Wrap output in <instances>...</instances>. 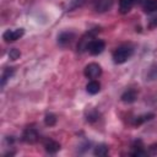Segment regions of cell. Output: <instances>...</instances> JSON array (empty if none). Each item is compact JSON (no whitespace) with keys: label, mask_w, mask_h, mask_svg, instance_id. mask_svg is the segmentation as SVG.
<instances>
[{"label":"cell","mask_w":157,"mask_h":157,"mask_svg":"<svg viewBox=\"0 0 157 157\" xmlns=\"http://www.w3.org/2000/svg\"><path fill=\"white\" fill-rule=\"evenodd\" d=\"M85 2V0H72L71 1V5H70V10L69 11H71V10H74V9H77V7H80V6H82V4Z\"/></svg>","instance_id":"7402d4cb"},{"label":"cell","mask_w":157,"mask_h":157,"mask_svg":"<svg viewBox=\"0 0 157 157\" xmlns=\"http://www.w3.org/2000/svg\"><path fill=\"white\" fill-rule=\"evenodd\" d=\"M25 34V29L23 28H15V29H7L2 33V39L5 42H15L17 39H20L22 36Z\"/></svg>","instance_id":"277c9868"},{"label":"cell","mask_w":157,"mask_h":157,"mask_svg":"<svg viewBox=\"0 0 157 157\" xmlns=\"http://www.w3.org/2000/svg\"><path fill=\"white\" fill-rule=\"evenodd\" d=\"M134 53V49L130 45H120L113 52V61L115 64H124L128 61Z\"/></svg>","instance_id":"6da1fadb"},{"label":"cell","mask_w":157,"mask_h":157,"mask_svg":"<svg viewBox=\"0 0 157 157\" xmlns=\"http://www.w3.org/2000/svg\"><path fill=\"white\" fill-rule=\"evenodd\" d=\"M76 38V34L71 31H65V32H61L59 36H58V44L60 47H67L70 45L74 39Z\"/></svg>","instance_id":"8992f818"},{"label":"cell","mask_w":157,"mask_h":157,"mask_svg":"<svg viewBox=\"0 0 157 157\" xmlns=\"http://www.w3.org/2000/svg\"><path fill=\"white\" fill-rule=\"evenodd\" d=\"M108 152H109L108 146H107V145H104V144L97 145V146H96V148H94V151H93L94 156H99V157L107 156V155H108Z\"/></svg>","instance_id":"2e32d148"},{"label":"cell","mask_w":157,"mask_h":157,"mask_svg":"<svg viewBox=\"0 0 157 157\" xmlns=\"http://www.w3.org/2000/svg\"><path fill=\"white\" fill-rule=\"evenodd\" d=\"M55 123H56V117H55V114H53V113L45 114V117H44V124H45L47 126H53V125H55Z\"/></svg>","instance_id":"d6986e66"},{"label":"cell","mask_w":157,"mask_h":157,"mask_svg":"<svg viewBox=\"0 0 157 157\" xmlns=\"http://www.w3.org/2000/svg\"><path fill=\"white\" fill-rule=\"evenodd\" d=\"M113 2H114V0H96L93 7L97 12H105L109 9H112Z\"/></svg>","instance_id":"9c48e42d"},{"label":"cell","mask_w":157,"mask_h":157,"mask_svg":"<svg viewBox=\"0 0 157 157\" xmlns=\"http://www.w3.org/2000/svg\"><path fill=\"white\" fill-rule=\"evenodd\" d=\"M43 146H44V150H45L48 153H50V155H54V153H56V152L60 150V144H59L58 141L53 140V139H49V137L44 139Z\"/></svg>","instance_id":"ba28073f"},{"label":"cell","mask_w":157,"mask_h":157,"mask_svg":"<svg viewBox=\"0 0 157 157\" xmlns=\"http://www.w3.org/2000/svg\"><path fill=\"white\" fill-rule=\"evenodd\" d=\"M86 91H87L90 94H96V93H98V92L101 91V85H99V82H97V81H94V80L90 81V82L86 85Z\"/></svg>","instance_id":"9a60e30c"},{"label":"cell","mask_w":157,"mask_h":157,"mask_svg":"<svg viewBox=\"0 0 157 157\" xmlns=\"http://www.w3.org/2000/svg\"><path fill=\"white\" fill-rule=\"evenodd\" d=\"M98 119H99V113L97 110H91L87 114V121H90V123H93V121H96Z\"/></svg>","instance_id":"ffe728a7"},{"label":"cell","mask_w":157,"mask_h":157,"mask_svg":"<svg viewBox=\"0 0 157 157\" xmlns=\"http://www.w3.org/2000/svg\"><path fill=\"white\" fill-rule=\"evenodd\" d=\"M141 6L146 13L157 12V0H141Z\"/></svg>","instance_id":"8fae6325"},{"label":"cell","mask_w":157,"mask_h":157,"mask_svg":"<svg viewBox=\"0 0 157 157\" xmlns=\"http://www.w3.org/2000/svg\"><path fill=\"white\" fill-rule=\"evenodd\" d=\"M132 147H134V150L130 152L131 156H137V157H139V156H146V155H147V151L144 150V146H142L141 141L135 142Z\"/></svg>","instance_id":"5bb4252c"},{"label":"cell","mask_w":157,"mask_h":157,"mask_svg":"<svg viewBox=\"0 0 157 157\" xmlns=\"http://www.w3.org/2000/svg\"><path fill=\"white\" fill-rule=\"evenodd\" d=\"M148 150H150L151 155H157V144H155V145H151V146L148 147Z\"/></svg>","instance_id":"cb8c5ba5"},{"label":"cell","mask_w":157,"mask_h":157,"mask_svg":"<svg viewBox=\"0 0 157 157\" xmlns=\"http://www.w3.org/2000/svg\"><path fill=\"white\" fill-rule=\"evenodd\" d=\"M146 77H147V80H150V81H156V80H157V63L153 64V65L150 67V70H148Z\"/></svg>","instance_id":"ac0fdd59"},{"label":"cell","mask_w":157,"mask_h":157,"mask_svg":"<svg viewBox=\"0 0 157 157\" xmlns=\"http://www.w3.org/2000/svg\"><path fill=\"white\" fill-rule=\"evenodd\" d=\"M83 74L87 78L94 80V78H97L102 75V67L96 63H91V64L86 65V67L83 70Z\"/></svg>","instance_id":"3957f363"},{"label":"cell","mask_w":157,"mask_h":157,"mask_svg":"<svg viewBox=\"0 0 157 157\" xmlns=\"http://www.w3.org/2000/svg\"><path fill=\"white\" fill-rule=\"evenodd\" d=\"M153 117H155V114H153V113H148V114H144V115L136 117L132 124H134V125H141L142 123H145V121H147V120H151Z\"/></svg>","instance_id":"e0dca14e"},{"label":"cell","mask_w":157,"mask_h":157,"mask_svg":"<svg viewBox=\"0 0 157 157\" xmlns=\"http://www.w3.org/2000/svg\"><path fill=\"white\" fill-rule=\"evenodd\" d=\"M120 99H121L124 103H128V104L134 103V102L137 99V92H136L135 90H132V88H129V90H126V91L121 94Z\"/></svg>","instance_id":"30bf717a"},{"label":"cell","mask_w":157,"mask_h":157,"mask_svg":"<svg viewBox=\"0 0 157 157\" xmlns=\"http://www.w3.org/2000/svg\"><path fill=\"white\" fill-rule=\"evenodd\" d=\"M136 2L137 0H119V11L121 13H128Z\"/></svg>","instance_id":"7c38bea8"},{"label":"cell","mask_w":157,"mask_h":157,"mask_svg":"<svg viewBox=\"0 0 157 157\" xmlns=\"http://www.w3.org/2000/svg\"><path fill=\"white\" fill-rule=\"evenodd\" d=\"M148 27H150V28H155V27H157V15L152 16V17L148 20Z\"/></svg>","instance_id":"603a6c76"},{"label":"cell","mask_w":157,"mask_h":157,"mask_svg":"<svg viewBox=\"0 0 157 157\" xmlns=\"http://www.w3.org/2000/svg\"><path fill=\"white\" fill-rule=\"evenodd\" d=\"M104 48H105V43H104L102 39H96V38H94V39L90 43L87 50H88L90 54H92V55H98V54H101V53L104 50Z\"/></svg>","instance_id":"52a82bcc"},{"label":"cell","mask_w":157,"mask_h":157,"mask_svg":"<svg viewBox=\"0 0 157 157\" xmlns=\"http://www.w3.org/2000/svg\"><path fill=\"white\" fill-rule=\"evenodd\" d=\"M39 140L38 131L34 128H27L22 134V141L26 144H36Z\"/></svg>","instance_id":"5b68a950"},{"label":"cell","mask_w":157,"mask_h":157,"mask_svg":"<svg viewBox=\"0 0 157 157\" xmlns=\"http://www.w3.org/2000/svg\"><path fill=\"white\" fill-rule=\"evenodd\" d=\"M20 55H21V53H20V50H18L17 48H11L10 52H9V58H10L11 60H16V59H18Z\"/></svg>","instance_id":"44dd1931"},{"label":"cell","mask_w":157,"mask_h":157,"mask_svg":"<svg viewBox=\"0 0 157 157\" xmlns=\"http://www.w3.org/2000/svg\"><path fill=\"white\" fill-rule=\"evenodd\" d=\"M15 74V67H5L1 75V87H4L6 85V82L13 76Z\"/></svg>","instance_id":"4fadbf2b"},{"label":"cell","mask_w":157,"mask_h":157,"mask_svg":"<svg viewBox=\"0 0 157 157\" xmlns=\"http://www.w3.org/2000/svg\"><path fill=\"white\" fill-rule=\"evenodd\" d=\"M97 32H98V28H94V29L88 31L87 33H85V34L81 37V39H78V43H77V52L82 53V52L87 50L90 43L94 39V36H96Z\"/></svg>","instance_id":"7a4b0ae2"}]
</instances>
